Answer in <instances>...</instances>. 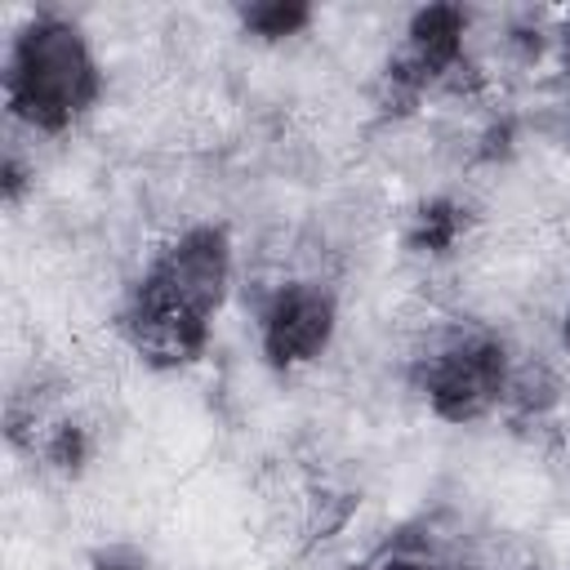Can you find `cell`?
<instances>
[{"mask_svg": "<svg viewBox=\"0 0 570 570\" xmlns=\"http://www.w3.org/2000/svg\"><path fill=\"white\" fill-rule=\"evenodd\" d=\"M232 289V236L218 223H191L142 267L120 330L129 347L156 365L178 370L196 361L209 343V325Z\"/></svg>", "mask_w": 570, "mask_h": 570, "instance_id": "obj_1", "label": "cell"}, {"mask_svg": "<svg viewBox=\"0 0 570 570\" xmlns=\"http://www.w3.org/2000/svg\"><path fill=\"white\" fill-rule=\"evenodd\" d=\"M561 62H566V71H570V22H566V36H561Z\"/></svg>", "mask_w": 570, "mask_h": 570, "instance_id": "obj_8", "label": "cell"}, {"mask_svg": "<svg viewBox=\"0 0 570 570\" xmlns=\"http://www.w3.org/2000/svg\"><path fill=\"white\" fill-rule=\"evenodd\" d=\"M102 98V67L62 13H36L4 53V107L27 134H67Z\"/></svg>", "mask_w": 570, "mask_h": 570, "instance_id": "obj_2", "label": "cell"}, {"mask_svg": "<svg viewBox=\"0 0 570 570\" xmlns=\"http://www.w3.org/2000/svg\"><path fill=\"white\" fill-rule=\"evenodd\" d=\"M561 347H566V352H570V307H566V312H561Z\"/></svg>", "mask_w": 570, "mask_h": 570, "instance_id": "obj_7", "label": "cell"}, {"mask_svg": "<svg viewBox=\"0 0 570 570\" xmlns=\"http://www.w3.org/2000/svg\"><path fill=\"white\" fill-rule=\"evenodd\" d=\"M374 570H472V566H463V561H454V557H436V552H428V548H396V552H387Z\"/></svg>", "mask_w": 570, "mask_h": 570, "instance_id": "obj_6", "label": "cell"}, {"mask_svg": "<svg viewBox=\"0 0 570 570\" xmlns=\"http://www.w3.org/2000/svg\"><path fill=\"white\" fill-rule=\"evenodd\" d=\"M512 379V352L490 330L445 325L428 338L414 365V383L441 423H476L503 405Z\"/></svg>", "mask_w": 570, "mask_h": 570, "instance_id": "obj_3", "label": "cell"}, {"mask_svg": "<svg viewBox=\"0 0 570 570\" xmlns=\"http://www.w3.org/2000/svg\"><path fill=\"white\" fill-rule=\"evenodd\" d=\"M338 334V298L325 281H281L258 316V352L272 370H303L330 352Z\"/></svg>", "mask_w": 570, "mask_h": 570, "instance_id": "obj_4", "label": "cell"}, {"mask_svg": "<svg viewBox=\"0 0 570 570\" xmlns=\"http://www.w3.org/2000/svg\"><path fill=\"white\" fill-rule=\"evenodd\" d=\"M307 22H312V9L294 4V0H267V4H245L240 9V27L258 40H289Z\"/></svg>", "mask_w": 570, "mask_h": 570, "instance_id": "obj_5", "label": "cell"}]
</instances>
